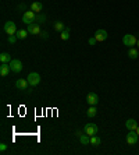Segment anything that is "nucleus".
Instances as JSON below:
<instances>
[{
	"instance_id": "nucleus-1",
	"label": "nucleus",
	"mask_w": 139,
	"mask_h": 155,
	"mask_svg": "<svg viewBox=\"0 0 139 155\" xmlns=\"http://www.w3.org/2000/svg\"><path fill=\"white\" fill-rule=\"evenodd\" d=\"M22 22L24 24H27V25H29V24H32L33 21L36 20V13L32 10H28V11H25L24 14H22Z\"/></svg>"
},
{
	"instance_id": "nucleus-2",
	"label": "nucleus",
	"mask_w": 139,
	"mask_h": 155,
	"mask_svg": "<svg viewBox=\"0 0 139 155\" xmlns=\"http://www.w3.org/2000/svg\"><path fill=\"white\" fill-rule=\"evenodd\" d=\"M136 42H138V39H136V36L132 35V34H125V35L122 36V43H124L125 46L134 48L136 45Z\"/></svg>"
},
{
	"instance_id": "nucleus-3",
	"label": "nucleus",
	"mask_w": 139,
	"mask_h": 155,
	"mask_svg": "<svg viewBox=\"0 0 139 155\" xmlns=\"http://www.w3.org/2000/svg\"><path fill=\"white\" fill-rule=\"evenodd\" d=\"M3 29H4V32L7 34L8 36L10 35H15L17 34V25H15V22L13 21H7V22H4V25H3Z\"/></svg>"
},
{
	"instance_id": "nucleus-4",
	"label": "nucleus",
	"mask_w": 139,
	"mask_h": 155,
	"mask_svg": "<svg viewBox=\"0 0 139 155\" xmlns=\"http://www.w3.org/2000/svg\"><path fill=\"white\" fill-rule=\"evenodd\" d=\"M27 80H28V83L31 87H36V85H39L40 83V76H39V73H29L28 77H27Z\"/></svg>"
},
{
	"instance_id": "nucleus-5",
	"label": "nucleus",
	"mask_w": 139,
	"mask_h": 155,
	"mask_svg": "<svg viewBox=\"0 0 139 155\" xmlns=\"http://www.w3.org/2000/svg\"><path fill=\"white\" fill-rule=\"evenodd\" d=\"M127 143H128L129 145H135L136 143H138V140H139V136H138V133H136V130H129V133L127 134Z\"/></svg>"
},
{
	"instance_id": "nucleus-6",
	"label": "nucleus",
	"mask_w": 139,
	"mask_h": 155,
	"mask_svg": "<svg viewBox=\"0 0 139 155\" xmlns=\"http://www.w3.org/2000/svg\"><path fill=\"white\" fill-rule=\"evenodd\" d=\"M10 67H11V71L13 73H21L22 71V63L18 59H13V60L10 61Z\"/></svg>"
},
{
	"instance_id": "nucleus-7",
	"label": "nucleus",
	"mask_w": 139,
	"mask_h": 155,
	"mask_svg": "<svg viewBox=\"0 0 139 155\" xmlns=\"http://www.w3.org/2000/svg\"><path fill=\"white\" fill-rule=\"evenodd\" d=\"M97 131H99V129H97V124H95V123H86L85 126V133L88 134V136H95V134H97Z\"/></svg>"
},
{
	"instance_id": "nucleus-8",
	"label": "nucleus",
	"mask_w": 139,
	"mask_h": 155,
	"mask_svg": "<svg viewBox=\"0 0 139 155\" xmlns=\"http://www.w3.org/2000/svg\"><path fill=\"white\" fill-rule=\"evenodd\" d=\"M95 38H96L97 42H104L109 38V34H107L106 29H97L95 32Z\"/></svg>"
},
{
	"instance_id": "nucleus-9",
	"label": "nucleus",
	"mask_w": 139,
	"mask_h": 155,
	"mask_svg": "<svg viewBox=\"0 0 139 155\" xmlns=\"http://www.w3.org/2000/svg\"><path fill=\"white\" fill-rule=\"evenodd\" d=\"M27 31H28L31 35H39L42 31H40V27L38 22H32V24H29L28 28H27Z\"/></svg>"
},
{
	"instance_id": "nucleus-10",
	"label": "nucleus",
	"mask_w": 139,
	"mask_h": 155,
	"mask_svg": "<svg viewBox=\"0 0 139 155\" xmlns=\"http://www.w3.org/2000/svg\"><path fill=\"white\" fill-rule=\"evenodd\" d=\"M86 102H88L90 106H96L97 102H99V97H97L96 92H89L88 98H86Z\"/></svg>"
},
{
	"instance_id": "nucleus-11",
	"label": "nucleus",
	"mask_w": 139,
	"mask_h": 155,
	"mask_svg": "<svg viewBox=\"0 0 139 155\" xmlns=\"http://www.w3.org/2000/svg\"><path fill=\"white\" fill-rule=\"evenodd\" d=\"M10 71H11L10 63H2V66H0V76H2V77H6Z\"/></svg>"
},
{
	"instance_id": "nucleus-12",
	"label": "nucleus",
	"mask_w": 139,
	"mask_h": 155,
	"mask_svg": "<svg viewBox=\"0 0 139 155\" xmlns=\"http://www.w3.org/2000/svg\"><path fill=\"white\" fill-rule=\"evenodd\" d=\"M28 85H29L28 80H25V78H20V80L15 81V87H17L18 90H27Z\"/></svg>"
},
{
	"instance_id": "nucleus-13",
	"label": "nucleus",
	"mask_w": 139,
	"mask_h": 155,
	"mask_svg": "<svg viewBox=\"0 0 139 155\" xmlns=\"http://www.w3.org/2000/svg\"><path fill=\"white\" fill-rule=\"evenodd\" d=\"M125 126H127V129H128V130H136L139 124L136 123L135 119H128L127 122H125Z\"/></svg>"
},
{
	"instance_id": "nucleus-14",
	"label": "nucleus",
	"mask_w": 139,
	"mask_h": 155,
	"mask_svg": "<svg viewBox=\"0 0 139 155\" xmlns=\"http://www.w3.org/2000/svg\"><path fill=\"white\" fill-rule=\"evenodd\" d=\"M78 140H79V143H81L82 145H88V144H90V136H88V134H81L78 137Z\"/></svg>"
},
{
	"instance_id": "nucleus-15",
	"label": "nucleus",
	"mask_w": 139,
	"mask_h": 155,
	"mask_svg": "<svg viewBox=\"0 0 139 155\" xmlns=\"http://www.w3.org/2000/svg\"><path fill=\"white\" fill-rule=\"evenodd\" d=\"M42 8H43V4L39 3V2H33L31 4V10L35 11V13H42Z\"/></svg>"
},
{
	"instance_id": "nucleus-16",
	"label": "nucleus",
	"mask_w": 139,
	"mask_h": 155,
	"mask_svg": "<svg viewBox=\"0 0 139 155\" xmlns=\"http://www.w3.org/2000/svg\"><path fill=\"white\" fill-rule=\"evenodd\" d=\"M128 56L132 59V60H135V59H138V56H139V51L136 49V48H129Z\"/></svg>"
},
{
	"instance_id": "nucleus-17",
	"label": "nucleus",
	"mask_w": 139,
	"mask_h": 155,
	"mask_svg": "<svg viewBox=\"0 0 139 155\" xmlns=\"http://www.w3.org/2000/svg\"><path fill=\"white\" fill-rule=\"evenodd\" d=\"M11 60H13L11 56L8 53H6V52H3V53L0 54V61H2V63H10Z\"/></svg>"
},
{
	"instance_id": "nucleus-18",
	"label": "nucleus",
	"mask_w": 139,
	"mask_h": 155,
	"mask_svg": "<svg viewBox=\"0 0 139 155\" xmlns=\"http://www.w3.org/2000/svg\"><path fill=\"white\" fill-rule=\"evenodd\" d=\"M28 31H27V29H18L17 31V34H15V35H17V38L18 39H25V38H27V36H28Z\"/></svg>"
},
{
	"instance_id": "nucleus-19",
	"label": "nucleus",
	"mask_w": 139,
	"mask_h": 155,
	"mask_svg": "<svg viewBox=\"0 0 139 155\" xmlns=\"http://www.w3.org/2000/svg\"><path fill=\"white\" fill-rule=\"evenodd\" d=\"M96 113H97L96 106H90V108L86 110V116H88V117H90V119H92V117H95V116H96Z\"/></svg>"
},
{
	"instance_id": "nucleus-20",
	"label": "nucleus",
	"mask_w": 139,
	"mask_h": 155,
	"mask_svg": "<svg viewBox=\"0 0 139 155\" xmlns=\"http://www.w3.org/2000/svg\"><path fill=\"white\" fill-rule=\"evenodd\" d=\"M100 143H102V140L97 137V134H95V136H92V137H90V144H92L93 147H99Z\"/></svg>"
},
{
	"instance_id": "nucleus-21",
	"label": "nucleus",
	"mask_w": 139,
	"mask_h": 155,
	"mask_svg": "<svg viewBox=\"0 0 139 155\" xmlns=\"http://www.w3.org/2000/svg\"><path fill=\"white\" fill-rule=\"evenodd\" d=\"M54 29H56L57 32H63V31L65 29L64 22H61V21H56V22H54Z\"/></svg>"
},
{
	"instance_id": "nucleus-22",
	"label": "nucleus",
	"mask_w": 139,
	"mask_h": 155,
	"mask_svg": "<svg viewBox=\"0 0 139 155\" xmlns=\"http://www.w3.org/2000/svg\"><path fill=\"white\" fill-rule=\"evenodd\" d=\"M60 38L63 41H68V39H70V28H65L63 32H60Z\"/></svg>"
},
{
	"instance_id": "nucleus-23",
	"label": "nucleus",
	"mask_w": 139,
	"mask_h": 155,
	"mask_svg": "<svg viewBox=\"0 0 139 155\" xmlns=\"http://www.w3.org/2000/svg\"><path fill=\"white\" fill-rule=\"evenodd\" d=\"M45 20H46V15H45V14H38V15H36V20H35V21L45 22Z\"/></svg>"
},
{
	"instance_id": "nucleus-24",
	"label": "nucleus",
	"mask_w": 139,
	"mask_h": 155,
	"mask_svg": "<svg viewBox=\"0 0 139 155\" xmlns=\"http://www.w3.org/2000/svg\"><path fill=\"white\" fill-rule=\"evenodd\" d=\"M17 39H18L17 35H10V36H8V42L13 43V45H14V43L17 42Z\"/></svg>"
},
{
	"instance_id": "nucleus-25",
	"label": "nucleus",
	"mask_w": 139,
	"mask_h": 155,
	"mask_svg": "<svg viewBox=\"0 0 139 155\" xmlns=\"http://www.w3.org/2000/svg\"><path fill=\"white\" fill-rule=\"evenodd\" d=\"M96 38H95V36H93V38H89V39H88V43H89L90 46H93V45H96Z\"/></svg>"
},
{
	"instance_id": "nucleus-26",
	"label": "nucleus",
	"mask_w": 139,
	"mask_h": 155,
	"mask_svg": "<svg viewBox=\"0 0 139 155\" xmlns=\"http://www.w3.org/2000/svg\"><path fill=\"white\" fill-rule=\"evenodd\" d=\"M6 150H7V144H4V143H2V144H0V151L4 152Z\"/></svg>"
},
{
	"instance_id": "nucleus-27",
	"label": "nucleus",
	"mask_w": 139,
	"mask_h": 155,
	"mask_svg": "<svg viewBox=\"0 0 139 155\" xmlns=\"http://www.w3.org/2000/svg\"><path fill=\"white\" fill-rule=\"evenodd\" d=\"M40 35H42L43 38H47V36H49V35H47V32H45V31H43V32H40Z\"/></svg>"
},
{
	"instance_id": "nucleus-28",
	"label": "nucleus",
	"mask_w": 139,
	"mask_h": 155,
	"mask_svg": "<svg viewBox=\"0 0 139 155\" xmlns=\"http://www.w3.org/2000/svg\"><path fill=\"white\" fill-rule=\"evenodd\" d=\"M136 133H138V136H139V126H138V129H136Z\"/></svg>"
},
{
	"instance_id": "nucleus-29",
	"label": "nucleus",
	"mask_w": 139,
	"mask_h": 155,
	"mask_svg": "<svg viewBox=\"0 0 139 155\" xmlns=\"http://www.w3.org/2000/svg\"><path fill=\"white\" fill-rule=\"evenodd\" d=\"M136 45H138V49H139V39H138V42H136Z\"/></svg>"
}]
</instances>
